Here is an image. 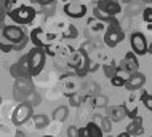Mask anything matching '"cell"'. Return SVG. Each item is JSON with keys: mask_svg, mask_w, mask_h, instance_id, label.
<instances>
[{"mask_svg": "<svg viewBox=\"0 0 152 137\" xmlns=\"http://www.w3.org/2000/svg\"><path fill=\"white\" fill-rule=\"evenodd\" d=\"M123 38H125V34H123L120 24H118L117 19H114L112 22H109L107 30H106V34H104V43L107 45V46L114 48V46H117Z\"/></svg>", "mask_w": 152, "mask_h": 137, "instance_id": "obj_1", "label": "cell"}, {"mask_svg": "<svg viewBox=\"0 0 152 137\" xmlns=\"http://www.w3.org/2000/svg\"><path fill=\"white\" fill-rule=\"evenodd\" d=\"M29 65H31V75L35 77L42 72L43 65H45V56H47V51L43 48H37L34 46L29 53Z\"/></svg>", "mask_w": 152, "mask_h": 137, "instance_id": "obj_2", "label": "cell"}, {"mask_svg": "<svg viewBox=\"0 0 152 137\" xmlns=\"http://www.w3.org/2000/svg\"><path fill=\"white\" fill-rule=\"evenodd\" d=\"M8 16H10V18L13 19L16 24H31L32 21L35 19L37 13H35V10H34L32 7H29V5H21V7L15 8V10L11 11Z\"/></svg>", "mask_w": 152, "mask_h": 137, "instance_id": "obj_3", "label": "cell"}, {"mask_svg": "<svg viewBox=\"0 0 152 137\" xmlns=\"http://www.w3.org/2000/svg\"><path fill=\"white\" fill-rule=\"evenodd\" d=\"M34 91V86H32L31 78H18L15 83V88H13V96L18 102L24 104L26 97Z\"/></svg>", "mask_w": 152, "mask_h": 137, "instance_id": "obj_4", "label": "cell"}, {"mask_svg": "<svg viewBox=\"0 0 152 137\" xmlns=\"http://www.w3.org/2000/svg\"><path fill=\"white\" fill-rule=\"evenodd\" d=\"M55 34H47L42 27H35L31 32V41L34 43V46L37 48H48L51 45V41L55 40Z\"/></svg>", "mask_w": 152, "mask_h": 137, "instance_id": "obj_5", "label": "cell"}, {"mask_svg": "<svg viewBox=\"0 0 152 137\" xmlns=\"http://www.w3.org/2000/svg\"><path fill=\"white\" fill-rule=\"evenodd\" d=\"M2 38H5L7 41H10L11 45L18 46L19 43H23L26 35H24V30L18 26H3L2 29Z\"/></svg>", "mask_w": 152, "mask_h": 137, "instance_id": "obj_6", "label": "cell"}, {"mask_svg": "<svg viewBox=\"0 0 152 137\" xmlns=\"http://www.w3.org/2000/svg\"><path fill=\"white\" fill-rule=\"evenodd\" d=\"M130 43H131V49L136 56H144L149 53V43H147L144 34H141V32H133Z\"/></svg>", "mask_w": 152, "mask_h": 137, "instance_id": "obj_7", "label": "cell"}, {"mask_svg": "<svg viewBox=\"0 0 152 137\" xmlns=\"http://www.w3.org/2000/svg\"><path fill=\"white\" fill-rule=\"evenodd\" d=\"M32 117H34V115H32V107L27 105V104H19L15 109L13 115H11V121H13V124H16V126H21V124H24Z\"/></svg>", "mask_w": 152, "mask_h": 137, "instance_id": "obj_8", "label": "cell"}, {"mask_svg": "<svg viewBox=\"0 0 152 137\" xmlns=\"http://www.w3.org/2000/svg\"><path fill=\"white\" fill-rule=\"evenodd\" d=\"M64 14H67L69 18H83L87 14V5L85 3H75V2H69L64 5Z\"/></svg>", "mask_w": 152, "mask_h": 137, "instance_id": "obj_9", "label": "cell"}, {"mask_svg": "<svg viewBox=\"0 0 152 137\" xmlns=\"http://www.w3.org/2000/svg\"><path fill=\"white\" fill-rule=\"evenodd\" d=\"M118 69L125 70V72L128 73H138V69H139V62H138V56L134 54V53H126L125 57L122 59L120 65H118Z\"/></svg>", "mask_w": 152, "mask_h": 137, "instance_id": "obj_10", "label": "cell"}, {"mask_svg": "<svg viewBox=\"0 0 152 137\" xmlns=\"http://www.w3.org/2000/svg\"><path fill=\"white\" fill-rule=\"evenodd\" d=\"M126 117H128V113H126L125 105H112V107H107V118L112 123H118V121H122V120L126 118Z\"/></svg>", "mask_w": 152, "mask_h": 137, "instance_id": "obj_11", "label": "cell"}, {"mask_svg": "<svg viewBox=\"0 0 152 137\" xmlns=\"http://www.w3.org/2000/svg\"><path fill=\"white\" fill-rule=\"evenodd\" d=\"M144 83H146V77L142 75L141 72H138V73H133V75L130 77V80L126 81V89H130V91H138V89H142V86H144Z\"/></svg>", "mask_w": 152, "mask_h": 137, "instance_id": "obj_12", "label": "cell"}, {"mask_svg": "<svg viewBox=\"0 0 152 137\" xmlns=\"http://www.w3.org/2000/svg\"><path fill=\"white\" fill-rule=\"evenodd\" d=\"M98 8H101L102 11H106L107 14L114 16L115 18V14H118L122 11V5L118 2H109V0H104V2H99L96 5Z\"/></svg>", "mask_w": 152, "mask_h": 137, "instance_id": "obj_13", "label": "cell"}, {"mask_svg": "<svg viewBox=\"0 0 152 137\" xmlns=\"http://www.w3.org/2000/svg\"><path fill=\"white\" fill-rule=\"evenodd\" d=\"M131 137H138V136H142V132H144V129H142V118L141 117H134L133 120H131V123L126 126V131Z\"/></svg>", "mask_w": 152, "mask_h": 137, "instance_id": "obj_14", "label": "cell"}, {"mask_svg": "<svg viewBox=\"0 0 152 137\" xmlns=\"http://www.w3.org/2000/svg\"><path fill=\"white\" fill-rule=\"evenodd\" d=\"M88 29L93 32V34H101V32H104V34H106L107 26H106L102 21H98L96 18H90L88 19Z\"/></svg>", "mask_w": 152, "mask_h": 137, "instance_id": "obj_15", "label": "cell"}, {"mask_svg": "<svg viewBox=\"0 0 152 137\" xmlns=\"http://www.w3.org/2000/svg\"><path fill=\"white\" fill-rule=\"evenodd\" d=\"M93 123H96L102 129V132H109L110 129H112V121H110L107 117H102V115H94Z\"/></svg>", "mask_w": 152, "mask_h": 137, "instance_id": "obj_16", "label": "cell"}, {"mask_svg": "<svg viewBox=\"0 0 152 137\" xmlns=\"http://www.w3.org/2000/svg\"><path fill=\"white\" fill-rule=\"evenodd\" d=\"M67 115H69V110H67V107L66 105H61V107H58L55 112H53V120L55 121H58V123H64L66 121V118H67Z\"/></svg>", "mask_w": 152, "mask_h": 137, "instance_id": "obj_17", "label": "cell"}, {"mask_svg": "<svg viewBox=\"0 0 152 137\" xmlns=\"http://www.w3.org/2000/svg\"><path fill=\"white\" fill-rule=\"evenodd\" d=\"M102 69H104V73H106V77H107V78H110V80L117 77L118 65H115V62H114V61H109V62H106V64L102 65Z\"/></svg>", "mask_w": 152, "mask_h": 137, "instance_id": "obj_18", "label": "cell"}, {"mask_svg": "<svg viewBox=\"0 0 152 137\" xmlns=\"http://www.w3.org/2000/svg\"><path fill=\"white\" fill-rule=\"evenodd\" d=\"M32 121H34V126L37 129H43L45 126L50 124V118L43 113H39V115H34V117H32Z\"/></svg>", "mask_w": 152, "mask_h": 137, "instance_id": "obj_19", "label": "cell"}, {"mask_svg": "<svg viewBox=\"0 0 152 137\" xmlns=\"http://www.w3.org/2000/svg\"><path fill=\"white\" fill-rule=\"evenodd\" d=\"M93 18H96L98 21H102V22H112L114 19V16H110L107 14L106 11H102L101 8H98V7H94V10H93Z\"/></svg>", "mask_w": 152, "mask_h": 137, "instance_id": "obj_20", "label": "cell"}, {"mask_svg": "<svg viewBox=\"0 0 152 137\" xmlns=\"http://www.w3.org/2000/svg\"><path fill=\"white\" fill-rule=\"evenodd\" d=\"M40 102H42V97H40V94L37 93L35 89L32 91V93L29 94V96L26 97V101H24V104H27V105H31L32 109H34V107H37V105H40Z\"/></svg>", "mask_w": 152, "mask_h": 137, "instance_id": "obj_21", "label": "cell"}, {"mask_svg": "<svg viewBox=\"0 0 152 137\" xmlns=\"http://www.w3.org/2000/svg\"><path fill=\"white\" fill-rule=\"evenodd\" d=\"M107 104H109V99L106 96H102V94L91 99V105L94 107V109H106V107H109Z\"/></svg>", "mask_w": 152, "mask_h": 137, "instance_id": "obj_22", "label": "cell"}, {"mask_svg": "<svg viewBox=\"0 0 152 137\" xmlns=\"http://www.w3.org/2000/svg\"><path fill=\"white\" fill-rule=\"evenodd\" d=\"M85 89H87V93L90 94V96H93V97H96V96H99V91H101V86L98 85V83H94V81H90L85 85Z\"/></svg>", "mask_w": 152, "mask_h": 137, "instance_id": "obj_23", "label": "cell"}, {"mask_svg": "<svg viewBox=\"0 0 152 137\" xmlns=\"http://www.w3.org/2000/svg\"><path fill=\"white\" fill-rule=\"evenodd\" d=\"M87 129H88V132H90V137H102V129L98 126L96 123L90 121V123L87 124Z\"/></svg>", "mask_w": 152, "mask_h": 137, "instance_id": "obj_24", "label": "cell"}, {"mask_svg": "<svg viewBox=\"0 0 152 137\" xmlns=\"http://www.w3.org/2000/svg\"><path fill=\"white\" fill-rule=\"evenodd\" d=\"M77 35H79V30H77V27L74 26V24H69V26H67V30L63 34L64 38H75Z\"/></svg>", "mask_w": 152, "mask_h": 137, "instance_id": "obj_25", "label": "cell"}, {"mask_svg": "<svg viewBox=\"0 0 152 137\" xmlns=\"http://www.w3.org/2000/svg\"><path fill=\"white\" fill-rule=\"evenodd\" d=\"M82 102H83V97H82L80 94L74 93V94H71V96H69V104H71L72 107H79Z\"/></svg>", "mask_w": 152, "mask_h": 137, "instance_id": "obj_26", "label": "cell"}, {"mask_svg": "<svg viewBox=\"0 0 152 137\" xmlns=\"http://www.w3.org/2000/svg\"><path fill=\"white\" fill-rule=\"evenodd\" d=\"M142 19L146 24H152V7H147L142 10Z\"/></svg>", "mask_w": 152, "mask_h": 137, "instance_id": "obj_27", "label": "cell"}, {"mask_svg": "<svg viewBox=\"0 0 152 137\" xmlns=\"http://www.w3.org/2000/svg\"><path fill=\"white\" fill-rule=\"evenodd\" d=\"M0 48H2L3 53H10L11 49H15V45H11L10 41H7L5 38H2V40H0Z\"/></svg>", "mask_w": 152, "mask_h": 137, "instance_id": "obj_28", "label": "cell"}, {"mask_svg": "<svg viewBox=\"0 0 152 137\" xmlns=\"http://www.w3.org/2000/svg\"><path fill=\"white\" fill-rule=\"evenodd\" d=\"M142 104H144V107L149 112H152V94H149V93H146L144 94V97H142V101H141Z\"/></svg>", "mask_w": 152, "mask_h": 137, "instance_id": "obj_29", "label": "cell"}, {"mask_svg": "<svg viewBox=\"0 0 152 137\" xmlns=\"http://www.w3.org/2000/svg\"><path fill=\"white\" fill-rule=\"evenodd\" d=\"M67 137H80V128L77 126H69L67 128Z\"/></svg>", "mask_w": 152, "mask_h": 137, "instance_id": "obj_30", "label": "cell"}, {"mask_svg": "<svg viewBox=\"0 0 152 137\" xmlns=\"http://www.w3.org/2000/svg\"><path fill=\"white\" fill-rule=\"evenodd\" d=\"M110 83H112V86H115V88H118V86H125V85H126V81L123 80V78H120V77L112 78V80H110Z\"/></svg>", "mask_w": 152, "mask_h": 137, "instance_id": "obj_31", "label": "cell"}, {"mask_svg": "<svg viewBox=\"0 0 152 137\" xmlns=\"http://www.w3.org/2000/svg\"><path fill=\"white\" fill-rule=\"evenodd\" d=\"M98 67H99V64L94 61H90V65H88V72H94V70H98Z\"/></svg>", "mask_w": 152, "mask_h": 137, "instance_id": "obj_32", "label": "cell"}, {"mask_svg": "<svg viewBox=\"0 0 152 137\" xmlns=\"http://www.w3.org/2000/svg\"><path fill=\"white\" fill-rule=\"evenodd\" d=\"M80 137H90V132L87 129V126L85 128H80Z\"/></svg>", "mask_w": 152, "mask_h": 137, "instance_id": "obj_33", "label": "cell"}, {"mask_svg": "<svg viewBox=\"0 0 152 137\" xmlns=\"http://www.w3.org/2000/svg\"><path fill=\"white\" fill-rule=\"evenodd\" d=\"M139 8H141V5H139V3H134V5H131L130 7V14H133L134 11H138Z\"/></svg>", "mask_w": 152, "mask_h": 137, "instance_id": "obj_34", "label": "cell"}, {"mask_svg": "<svg viewBox=\"0 0 152 137\" xmlns=\"http://www.w3.org/2000/svg\"><path fill=\"white\" fill-rule=\"evenodd\" d=\"M117 137H131V136L128 134V132H122V134H118Z\"/></svg>", "mask_w": 152, "mask_h": 137, "instance_id": "obj_35", "label": "cell"}, {"mask_svg": "<svg viewBox=\"0 0 152 137\" xmlns=\"http://www.w3.org/2000/svg\"><path fill=\"white\" fill-rule=\"evenodd\" d=\"M146 29H147L149 32H152V24H147V26H146Z\"/></svg>", "mask_w": 152, "mask_h": 137, "instance_id": "obj_36", "label": "cell"}, {"mask_svg": "<svg viewBox=\"0 0 152 137\" xmlns=\"http://www.w3.org/2000/svg\"><path fill=\"white\" fill-rule=\"evenodd\" d=\"M149 53H151V54H152V41H151V43H149Z\"/></svg>", "mask_w": 152, "mask_h": 137, "instance_id": "obj_37", "label": "cell"}, {"mask_svg": "<svg viewBox=\"0 0 152 137\" xmlns=\"http://www.w3.org/2000/svg\"><path fill=\"white\" fill-rule=\"evenodd\" d=\"M43 137H55V136H43Z\"/></svg>", "mask_w": 152, "mask_h": 137, "instance_id": "obj_38", "label": "cell"}, {"mask_svg": "<svg viewBox=\"0 0 152 137\" xmlns=\"http://www.w3.org/2000/svg\"><path fill=\"white\" fill-rule=\"evenodd\" d=\"M107 137H110V136H107Z\"/></svg>", "mask_w": 152, "mask_h": 137, "instance_id": "obj_39", "label": "cell"}, {"mask_svg": "<svg viewBox=\"0 0 152 137\" xmlns=\"http://www.w3.org/2000/svg\"><path fill=\"white\" fill-rule=\"evenodd\" d=\"M151 137H152V136H151Z\"/></svg>", "mask_w": 152, "mask_h": 137, "instance_id": "obj_40", "label": "cell"}]
</instances>
